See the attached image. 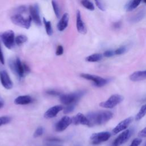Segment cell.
I'll use <instances>...</instances> for the list:
<instances>
[{
    "label": "cell",
    "mask_w": 146,
    "mask_h": 146,
    "mask_svg": "<svg viewBox=\"0 0 146 146\" xmlns=\"http://www.w3.org/2000/svg\"><path fill=\"white\" fill-rule=\"evenodd\" d=\"M26 7H25L24 6H20L18 9V14H21L23 12H24L25 11H26Z\"/></svg>",
    "instance_id": "obj_40"
},
{
    "label": "cell",
    "mask_w": 146,
    "mask_h": 146,
    "mask_svg": "<svg viewBox=\"0 0 146 146\" xmlns=\"http://www.w3.org/2000/svg\"><path fill=\"white\" fill-rule=\"evenodd\" d=\"M145 146H146V145H145Z\"/></svg>",
    "instance_id": "obj_45"
},
{
    "label": "cell",
    "mask_w": 146,
    "mask_h": 146,
    "mask_svg": "<svg viewBox=\"0 0 146 146\" xmlns=\"http://www.w3.org/2000/svg\"><path fill=\"white\" fill-rule=\"evenodd\" d=\"M63 53V47L61 45H59L58 46L57 48H56V51H55V54L57 55V56H60V55H62Z\"/></svg>",
    "instance_id": "obj_36"
},
{
    "label": "cell",
    "mask_w": 146,
    "mask_h": 146,
    "mask_svg": "<svg viewBox=\"0 0 146 146\" xmlns=\"http://www.w3.org/2000/svg\"><path fill=\"white\" fill-rule=\"evenodd\" d=\"M9 65L11 69L17 73L19 78H22L25 75L23 63L21 62L19 58H17L15 60H11L9 62Z\"/></svg>",
    "instance_id": "obj_9"
},
{
    "label": "cell",
    "mask_w": 146,
    "mask_h": 146,
    "mask_svg": "<svg viewBox=\"0 0 146 146\" xmlns=\"http://www.w3.org/2000/svg\"><path fill=\"white\" fill-rule=\"evenodd\" d=\"M85 91L81 90L71 94H61L60 95V102L64 105L74 104L77 103L82 96L85 94Z\"/></svg>",
    "instance_id": "obj_2"
},
{
    "label": "cell",
    "mask_w": 146,
    "mask_h": 146,
    "mask_svg": "<svg viewBox=\"0 0 146 146\" xmlns=\"http://www.w3.org/2000/svg\"><path fill=\"white\" fill-rule=\"evenodd\" d=\"M76 29L78 31L82 34L87 33V28L82 19L80 11L79 10L76 11Z\"/></svg>",
    "instance_id": "obj_16"
},
{
    "label": "cell",
    "mask_w": 146,
    "mask_h": 146,
    "mask_svg": "<svg viewBox=\"0 0 146 146\" xmlns=\"http://www.w3.org/2000/svg\"><path fill=\"white\" fill-rule=\"evenodd\" d=\"M142 142L141 138H136L133 140L131 144L129 146H139Z\"/></svg>",
    "instance_id": "obj_34"
},
{
    "label": "cell",
    "mask_w": 146,
    "mask_h": 146,
    "mask_svg": "<svg viewBox=\"0 0 146 146\" xmlns=\"http://www.w3.org/2000/svg\"><path fill=\"white\" fill-rule=\"evenodd\" d=\"M43 23H44V26H45V29H46V31L47 34L49 36L52 35V34L53 33V30H52V29L51 22L49 21H47L45 18H43Z\"/></svg>",
    "instance_id": "obj_23"
},
{
    "label": "cell",
    "mask_w": 146,
    "mask_h": 146,
    "mask_svg": "<svg viewBox=\"0 0 146 146\" xmlns=\"http://www.w3.org/2000/svg\"><path fill=\"white\" fill-rule=\"evenodd\" d=\"M3 106V103L2 101H0V109Z\"/></svg>",
    "instance_id": "obj_43"
},
{
    "label": "cell",
    "mask_w": 146,
    "mask_h": 146,
    "mask_svg": "<svg viewBox=\"0 0 146 146\" xmlns=\"http://www.w3.org/2000/svg\"><path fill=\"white\" fill-rule=\"evenodd\" d=\"M142 0H132L127 5L126 9L127 11H132L135 9L140 3Z\"/></svg>",
    "instance_id": "obj_22"
},
{
    "label": "cell",
    "mask_w": 146,
    "mask_h": 146,
    "mask_svg": "<svg viewBox=\"0 0 146 146\" xmlns=\"http://www.w3.org/2000/svg\"><path fill=\"white\" fill-rule=\"evenodd\" d=\"M127 51V48L125 46H120L114 51L115 55H121Z\"/></svg>",
    "instance_id": "obj_30"
},
{
    "label": "cell",
    "mask_w": 146,
    "mask_h": 146,
    "mask_svg": "<svg viewBox=\"0 0 146 146\" xmlns=\"http://www.w3.org/2000/svg\"><path fill=\"white\" fill-rule=\"evenodd\" d=\"M95 4L96 5V6L100 10L102 11H104L105 10V7H104V5L103 3V0H94Z\"/></svg>",
    "instance_id": "obj_33"
},
{
    "label": "cell",
    "mask_w": 146,
    "mask_h": 146,
    "mask_svg": "<svg viewBox=\"0 0 146 146\" xmlns=\"http://www.w3.org/2000/svg\"><path fill=\"white\" fill-rule=\"evenodd\" d=\"M27 37L25 35H19L15 38V43L16 44L19 46L25 43L27 40Z\"/></svg>",
    "instance_id": "obj_25"
},
{
    "label": "cell",
    "mask_w": 146,
    "mask_h": 146,
    "mask_svg": "<svg viewBox=\"0 0 146 146\" xmlns=\"http://www.w3.org/2000/svg\"><path fill=\"white\" fill-rule=\"evenodd\" d=\"M80 76L84 79L92 81L94 83V84L98 87H102L108 83L107 79L95 75L82 73L80 75Z\"/></svg>",
    "instance_id": "obj_6"
},
{
    "label": "cell",
    "mask_w": 146,
    "mask_h": 146,
    "mask_svg": "<svg viewBox=\"0 0 146 146\" xmlns=\"http://www.w3.org/2000/svg\"><path fill=\"white\" fill-rule=\"evenodd\" d=\"M123 97L119 94H114L111 95L107 100L102 102L99 106L105 108H113L119 104L123 100Z\"/></svg>",
    "instance_id": "obj_5"
},
{
    "label": "cell",
    "mask_w": 146,
    "mask_h": 146,
    "mask_svg": "<svg viewBox=\"0 0 146 146\" xmlns=\"http://www.w3.org/2000/svg\"><path fill=\"white\" fill-rule=\"evenodd\" d=\"M11 21L17 26L29 29L31 26L32 18L30 15L25 18L21 14H16L11 17Z\"/></svg>",
    "instance_id": "obj_3"
},
{
    "label": "cell",
    "mask_w": 146,
    "mask_h": 146,
    "mask_svg": "<svg viewBox=\"0 0 146 146\" xmlns=\"http://www.w3.org/2000/svg\"><path fill=\"white\" fill-rule=\"evenodd\" d=\"M23 68H24V71H25V73H26V72H30V68H29V67L26 64V63H23Z\"/></svg>",
    "instance_id": "obj_41"
},
{
    "label": "cell",
    "mask_w": 146,
    "mask_h": 146,
    "mask_svg": "<svg viewBox=\"0 0 146 146\" xmlns=\"http://www.w3.org/2000/svg\"><path fill=\"white\" fill-rule=\"evenodd\" d=\"M110 137L111 133L109 132H100L92 134L90 136V140L92 144L98 145L107 141Z\"/></svg>",
    "instance_id": "obj_7"
},
{
    "label": "cell",
    "mask_w": 146,
    "mask_h": 146,
    "mask_svg": "<svg viewBox=\"0 0 146 146\" xmlns=\"http://www.w3.org/2000/svg\"><path fill=\"white\" fill-rule=\"evenodd\" d=\"M133 131L131 129H128L123 131L112 142L111 146H120L125 143L131 136Z\"/></svg>",
    "instance_id": "obj_8"
},
{
    "label": "cell",
    "mask_w": 146,
    "mask_h": 146,
    "mask_svg": "<svg viewBox=\"0 0 146 146\" xmlns=\"http://www.w3.org/2000/svg\"><path fill=\"white\" fill-rule=\"evenodd\" d=\"M72 123L71 118L69 116H64L62 117L55 125V130L57 132H62L65 130L70 124Z\"/></svg>",
    "instance_id": "obj_12"
},
{
    "label": "cell",
    "mask_w": 146,
    "mask_h": 146,
    "mask_svg": "<svg viewBox=\"0 0 146 146\" xmlns=\"http://www.w3.org/2000/svg\"><path fill=\"white\" fill-rule=\"evenodd\" d=\"M14 32L11 30L5 31L0 34V39L2 41L3 44L9 49H11L15 43Z\"/></svg>",
    "instance_id": "obj_4"
},
{
    "label": "cell",
    "mask_w": 146,
    "mask_h": 146,
    "mask_svg": "<svg viewBox=\"0 0 146 146\" xmlns=\"http://www.w3.org/2000/svg\"><path fill=\"white\" fill-rule=\"evenodd\" d=\"M81 4L82 6L88 10L93 11L95 10V7L93 3L88 0H82Z\"/></svg>",
    "instance_id": "obj_26"
},
{
    "label": "cell",
    "mask_w": 146,
    "mask_h": 146,
    "mask_svg": "<svg viewBox=\"0 0 146 146\" xmlns=\"http://www.w3.org/2000/svg\"><path fill=\"white\" fill-rule=\"evenodd\" d=\"M46 144L47 145H55L56 144L60 143L62 141V140H60L59 139H57V138H48L46 140Z\"/></svg>",
    "instance_id": "obj_28"
},
{
    "label": "cell",
    "mask_w": 146,
    "mask_h": 146,
    "mask_svg": "<svg viewBox=\"0 0 146 146\" xmlns=\"http://www.w3.org/2000/svg\"><path fill=\"white\" fill-rule=\"evenodd\" d=\"M63 107L61 105H56L46 111L44 115V117L46 119H51L56 116V115L62 110H63Z\"/></svg>",
    "instance_id": "obj_15"
},
{
    "label": "cell",
    "mask_w": 146,
    "mask_h": 146,
    "mask_svg": "<svg viewBox=\"0 0 146 146\" xmlns=\"http://www.w3.org/2000/svg\"><path fill=\"white\" fill-rule=\"evenodd\" d=\"M43 128L42 127H39L36 128L35 132L34 133V137H38L39 136H40L43 133Z\"/></svg>",
    "instance_id": "obj_31"
},
{
    "label": "cell",
    "mask_w": 146,
    "mask_h": 146,
    "mask_svg": "<svg viewBox=\"0 0 146 146\" xmlns=\"http://www.w3.org/2000/svg\"><path fill=\"white\" fill-rule=\"evenodd\" d=\"M51 5H52V8H53V10H54V13H55L56 17L58 18H59L60 14L59 7L58 4V2H56V0H52Z\"/></svg>",
    "instance_id": "obj_27"
},
{
    "label": "cell",
    "mask_w": 146,
    "mask_h": 146,
    "mask_svg": "<svg viewBox=\"0 0 146 146\" xmlns=\"http://www.w3.org/2000/svg\"><path fill=\"white\" fill-rule=\"evenodd\" d=\"M29 11H30V15L32 18V21L38 26H40L42 25V22L40 19V17L39 15V9L38 6L36 5H31L29 7Z\"/></svg>",
    "instance_id": "obj_13"
},
{
    "label": "cell",
    "mask_w": 146,
    "mask_h": 146,
    "mask_svg": "<svg viewBox=\"0 0 146 146\" xmlns=\"http://www.w3.org/2000/svg\"><path fill=\"white\" fill-rule=\"evenodd\" d=\"M114 55H115L114 51H112V50H107L103 54V55L107 58L111 57V56H113Z\"/></svg>",
    "instance_id": "obj_37"
},
{
    "label": "cell",
    "mask_w": 146,
    "mask_h": 146,
    "mask_svg": "<svg viewBox=\"0 0 146 146\" xmlns=\"http://www.w3.org/2000/svg\"><path fill=\"white\" fill-rule=\"evenodd\" d=\"M46 93L48 95H53V96H58V95H61V93L60 92L55 90H48L46 91Z\"/></svg>",
    "instance_id": "obj_35"
},
{
    "label": "cell",
    "mask_w": 146,
    "mask_h": 146,
    "mask_svg": "<svg viewBox=\"0 0 146 146\" xmlns=\"http://www.w3.org/2000/svg\"><path fill=\"white\" fill-rule=\"evenodd\" d=\"M138 136L140 138L143 137H146V127L141 129L139 133H138Z\"/></svg>",
    "instance_id": "obj_38"
},
{
    "label": "cell",
    "mask_w": 146,
    "mask_h": 146,
    "mask_svg": "<svg viewBox=\"0 0 146 146\" xmlns=\"http://www.w3.org/2000/svg\"><path fill=\"white\" fill-rule=\"evenodd\" d=\"M145 15V11L144 10H141L137 13H136L132 18L131 21L134 23L138 22L143 19Z\"/></svg>",
    "instance_id": "obj_21"
},
{
    "label": "cell",
    "mask_w": 146,
    "mask_h": 146,
    "mask_svg": "<svg viewBox=\"0 0 146 146\" xmlns=\"http://www.w3.org/2000/svg\"><path fill=\"white\" fill-rule=\"evenodd\" d=\"M102 59V55L99 53H95L90 55L86 58V60L90 62H96Z\"/></svg>",
    "instance_id": "obj_20"
},
{
    "label": "cell",
    "mask_w": 146,
    "mask_h": 146,
    "mask_svg": "<svg viewBox=\"0 0 146 146\" xmlns=\"http://www.w3.org/2000/svg\"><path fill=\"white\" fill-rule=\"evenodd\" d=\"M146 115V104L141 106L138 113L135 116V120L138 121L141 119Z\"/></svg>",
    "instance_id": "obj_24"
},
{
    "label": "cell",
    "mask_w": 146,
    "mask_h": 146,
    "mask_svg": "<svg viewBox=\"0 0 146 146\" xmlns=\"http://www.w3.org/2000/svg\"><path fill=\"white\" fill-rule=\"evenodd\" d=\"M72 123L74 125L82 124L87 125L88 127H91V123L86 116L82 113H78L75 116L71 118Z\"/></svg>",
    "instance_id": "obj_11"
},
{
    "label": "cell",
    "mask_w": 146,
    "mask_h": 146,
    "mask_svg": "<svg viewBox=\"0 0 146 146\" xmlns=\"http://www.w3.org/2000/svg\"><path fill=\"white\" fill-rule=\"evenodd\" d=\"M132 121H133L132 117H129L122 120L113 129V131H112L113 133L114 134H117L121 131L125 130L128 128V127L129 125V124L132 122Z\"/></svg>",
    "instance_id": "obj_14"
},
{
    "label": "cell",
    "mask_w": 146,
    "mask_h": 146,
    "mask_svg": "<svg viewBox=\"0 0 146 146\" xmlns=\"http://www.w3.org/2000/svg\"><path fill=\"white\" fill-rule=\"evenodd\" d=\"M0 62H1L2 64H5V59H4L3 54V52H2V50L1 43H0Z\"/></svg>",
    "instance_id": "obj_39"
},
{
    "label": "cell",
    "mask_w": 146,
    "mask_h": 146,
    "mask_svg": "<svg viewBox=\"0 0 146 146\" xmlns=\"http://www.w3.org/2000/svg\"><path fill=\"white\" fill-rule=\"evenodd\" d=\"M33 98L29 95H21L16 98L14 100V103L17 105H26L32 103Z\"/></svg>",
    "instance_id": "obj_19"
},
{
    "label": "cell",
    "mask_w": 146,
    "mask_h": 146,
    "mask_svg": "<svg viewBox=\"0 0 146 146\" xmlns=\"http://www.w3.org/2000/svg\"><path fill=\"white\" fill-rule=\"evenodd\" d=\"M0 80L2 85L7 90L12 88L13 83L6 71L2 70L0 71Z\"/></svg>",
    "instance_id": "obj_10"
},
{
    "label": "cell",
    "mask_w": 146,
    "mask_h": 146,
    "mask_svg": "<svg viewBox=\"0 0 146 146\" xmlns=\"http://www.w3.org/2000/svg\"><path fill=\"white\" fill-rule=\"evenodd\" d=\"M120 25H121V23L119 22H115V23H114V24H113V27H115V28H119L120 27Z\"/></svg>",
    "instance_id": "obj_42"
},
{
    "label": "cell",
    "mask_w": 146,
    "mask_h": 146,
    "mask_svg": "<svg viewBox=\"0 0 146 146\" xmlns=\"http://www.w3.org/2000/svg\"><path fill=\"white\" fill-rule=\"evenodd\" d=\"M75 108L74 104H71L68 105L67 107L63 108V113H69L74 111Z\"/></svg>",
    "instance_id": "obj_32"
},
{
    "label": "cell",
    "mask_w": 146,
    "mask_h": 146,
    "mask_svg": "<svg viewBox=\"0 0 146 146\" xmlns=\"http://www.w3.org/2000/svg\"><path fill=\"white\" fill-rule=\"evenodd\" d=\"M143 1H144V3H146V0H143Z\"/></svg>",
    "instance_id": "obj_44"
},
{
    "label": "cell",
    "mask_w": 146,
    "mask_h": 146,
    "mask_svg": "<svg viewBox=\"0 0 146 146\" xmlns=\"http://www.w3.org/2000/svg\"><path fill=\"white\" fill-rule=\"evenodd\" d=\"M91 127L95 125H102L113 117V113L108 111H101L97 112H91L87 113V116Z\"/></svg>",
    "instance_id": "obj_1"
},
{
    "label": "cell",
    "mask_w": 146,
    "mask_h": 146,
    "mask_svg": "<svg viewBox=\"0 0 146 146\" xmlns=\"http://www.w3.org/2000/svg\"><path fill=\"white\" fill-rule=\"evenodd\" d=\"M69 21V15L68 13H65L63 14L62 17L60 18L58 25L57 29L60 31H63L64 30L68 25Z\"/></svg>",
    "instance_id": "obj_17"
},
{
    "label": "cell",
    "mask_w": 146,
    "mask_h": 146,
    "mask_svg": "<svg viewBox=\"0 0 146 146\" xmlns=\"http://www.w3.org/2000/svg\"><path fill=\"white\" fill-rule=\"evenodd\" d=\"M11 121V117L7 116H3L0 117V126L7 124Z\"/></svg>",
    "instance_id": "obj_29"
},
{
    "label": "cell",
    "mask_w": 146,
    "mask_h": 146,
    "mask_svg": "<svg viewBox=\"0 0 146 146\" xmlns=\"http://www.w3.org/2000/svg\"><path fill=\"white\" fill-rule=\"evenodd\" d=\"M129 79L133 82H139L146 79V70L133 72L130 75Z\"/></svg>",
    "instance_id": "obj_18"
}]
</instances>
